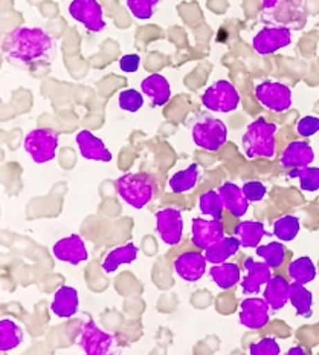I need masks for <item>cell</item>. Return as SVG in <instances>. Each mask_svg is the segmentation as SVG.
I'll return each instance as SVG.
<instances>
[{
    "label": "cell",
    "instance_id": "cell-30",
    "mask_svg": "<svg viewBox=\"0 0 319 355\" xmlns=\"http://www.w3.org/2000/svg\"><path fill=\"white\" fill-rule=\"evenodd\" d=\"M24 342V329L16 322L3 319L0 322V351L8 352L16 349Z\"/></svg>",
    "mask_w": 319,
    "mask_h": 355
},
{
    "label": "cell",
    "instance_id": "cell-35",
    "mask_svg": "<svg viewBox=\"0 0 319 355\" xmlns=\"http://www.w3.org/2000/svg\"><path fill=\"white\" fill-rule=\"evenodd\" d=\"M118 105L125 112L136 114L144 106V94L136 89H124L118 95Z\"/></svg>",
    "mask_w": 319,
    "mask_h": 355
},
{
    "label": "cell",
    "instance_id": "cell-24",
    "mask_svg": "<svg viewBox=\"0 0 319 355\" xmlns=\"http://www.w3.org/2000/svg\"><path fill=\"white\" fill-rule=\"evenodd\" d=\"M139 256V248L135 243H125V245L118 247L110 251V253L104 257L102 261V270L106 275H112L121 265L133 263Z\"/></svg>",
    "mask_w": 319,
    "mask_h": 355
},
{
    "label": "cell",
    "instance_id": "cell-18",
    "mask_svg": "<svg viewBox=\"0 0 319 355\" xmlns=\"http://www.w3.org/2000/svg\"><path fill=\"white\" fill-rule=\"evenodd\" d=\"M315 161V152L311 149V146L301 139L289 143L286 149L281 153L280 164L284 168H300L307 167Z\"/></svg>",
    "mask_w": 319,
    "mask_h": 355
},
{
    "label": "cell",
    "instance_id": "cell-22",
    "mask_svg": "<svg viewBox=\"0 0 319 355\" xmlns=\"http://www.w3.org/2000/svg\"><path fill=\"white\" fill-rule=\"evenodd\" d=\"M289 294H291V284L283 276H272L264 288V299L269 303L273 311L283 309L289 302Z\"/></svg>",
    "mask_w": 319,
    "mask_h": 355
},
{
    "label": "cell",
    "instance_id": "cell-40",
    "mask_svg": "<svg viewBox=\"0 0 319 355\" xmlns=\"http://www.w3.org/2000/svg\"><path fill=\"white\" fill-rule=\"evenodd\" d=\"M118 63H120V69L124 73H135L140 68V57L138 54H125Z\"/></svg>",
    "mask_w": 319,
    "mask_h": 355
},
{
    "label": "cell",
    "instance_id": "cell-36",
    "mask_svg": "<svg viewBox=\"0 0 319 355\" xmlns=\"http://www.w3.org/2000/svg\"><path fill=\"white\" fill-rule=\"evenodd\" d=\"M130 12L139 20H148L153 17L159 0H125Z\"/></svg>",
    "mask_w": 319,
    "mask_h": 355
},
{
    "label": "cell",
    "instance_id": "cell-4",
    "mask_svg": "<svg viewBox=\"0 0 319 355\" xmlns=\"http://www.w3.org/2000/svg\"><path fill=\"white\" fill-rule=\"evenodd\" d=\"M24 149L35 164H46L57 157L58 133L49 128L34 129L26 135Z\"/></svg>",
    "mask_w": 319,
    "mask_h": 355
},
{
    "label": "cell",
    "instance_id": "cell-12",
    "mask_svg": "<svg viewBox=\"0 0 319 355\" xmlns=\"http://www.w3.org/2000/svg\"><path fill=\"white\" fill-rule=\"evenodd\" d=\"M115 337L109 332L102 331L93 319H89L81 328L80 346L86 354L104 355L110 351Z\"/></svg>",
    "mask_w": 319,
    "mask_h": 355
},
{
    "label": "cell",
    "instance_id": "cell-38",
    "mask_svg": "<svg viewBox=\"0 0 319 355\" xmlns=\"http://www.w3.org/2000/svg\"><path fill=\"white\" fill-rule=\"evenodd\" d=\"M243 193L248 198L249 202H259L263 201L266 193H268V189L263 182L259 181H248L243 184Z\"/></svg>",
    "mask_w": 319,
    "mask_h": 355
},
{
    "label": "cell",
    "instance_id": "cell-9",
    "mask_svg": "<svg viewBox=\"0 0 319 355\" xmlns=\"http://www.w3.org/2000/svg\"><path fill=\"white\" fill-rule=\"evenodd\" d=\"M292 43V33L286 26H264L252 40L255 53L269 55Z\"/></svg>",
    "mask_w": 319,
    "mask_h": 355
},
{
    "label": "cell",
    "instance_id": "cell-13",
    "mask_svg": "<svg viewBox=\"0 0 319 355\" xmlns=\"http://www.w3.org/2000/svg\"><path fill=\"white\" fill-rule=\"evenodd\" d=\"M269 303L266 299L248 297L240 303V323L249 329H263L269 323Z\"/></svg>",
    "mask_w": 319,
    "mask_h": 355
},
{
    "label": "cell",
    "instance_id": "cell-17",
    "mask_svg": "<svg viewBox=\"0 0 319 355\" xmlns=\"http://www.w3.org/2000/svg\"><path fill=\"white\" fill-rule=\"evenodd\" d=\"M244 270H246V276L241 280L244 294H258L262 286L268 284L272 277L271 266L264 261L255 262L252 257L244 261Z\"/></svg>",
    "mask_w": 319,
    "mask_h": 355
},
{
    "label": "cell",
    "instance_id": "cell-5",
    "mask_svg": "<svg viewBox=\"0 0 319 355\" xmlns=\"http://www.w3.org/2000/svg\"><path fill=\"white\" fill-rule=\"evenodd\" d=\"M202 105L211 112H234L240 105V94L231 81L217 80L203 92Z\"/></svg>",
    "mask_w": 319,
    "mask_h": 355
},
{
    "label": "cell",
    "instance_id": "cell-19",
    "mask_svg": "<svg viewBox=\"0 0 319 355\" xmlns=\"http://www.w3.org/2000/svg\"><path fill=\"white\" fill-rule=\"evenodd\" d=\"M140 92L150 98L153 107L165 106L172 98L170 81L162 73H152L140 81Z\"/></svg>",
    "mask_w": 319,
    "mask_h": 355
},
{
    "label": "cell",
    "instance_id": "cell-15",
    "mask_svg": "<svg viewBox=\"0 0 319 355\" xmlns=\"http://www.w3.org/2000/svg\"><path fill=\"white\" fill-rule=\"evenodd\" d=\"M52 253H54L58 261L71 265H80L89 259L86 243L78 234H71L68 238L57 241L55 245L52 247Z\"/></svg>",
    "mask_w": 319,
    "mask_h": 355
},
{
    "label": "cell",
    "instance_id": "cell-7",
    "mask_svg": "<svg viewBox=\"0 0 319 355\" xmlns=\"http://www.w3.org/2000/svg\"><path fill=\"white\" fill-rule=\"evenodd\" d=\"M255 98L272 112H286L292 106V89L280 81L266 80L255 86Z\"/></svg>",
    "mask_w": 319,
    "mask_h": 355
},
{
    "label": "cell",
    "instance_id": "cell-10",
    "mask_svg": "<svg viewBox=\"0 0 319 355\" xmlns=\"http://www.w3.org/2000/svg\"><path fill=\"white\" fill-rule=\"evenodd\" d=\"M156 230L167 245H179L183 236L182 211L177 209H162L156 213Z\"/></svg>",
    "mask_w": 319,
    "mask_h": 355
},
{
    "label": "cell",
    "instance_id": "cell-14",
    "mask_svg": "<svg viewBox=\"0 0 319 355\" xmlns=\"http://www.w3.org/2000/svg\"><path fill=\"white\" fill-rule=\"evenodd\" d=\"M206 257L199 251H185L174 259L176 275L185 282H197L206 271Z\"/></svg>",
    "mask_w": 319,
    "mask_h": 355
},
{
    "label": "cell",
    "instance_id": "cell-26",
    "mask_svg": "<svg viewBox=\"0 0 319 355\" xmlns=\"http://www.w3.org/2000/svg\"><path fill=\"white\" fill-rule=\"evenodd\" d=\"M210 276L212 282L221 288V290H229V288H233L240 282L241 270L234 262H224L214 265L210 270Z\"/></svg>",
    "mask_w": 319,
    "mask_h": 355
},
{
    "label": "cell",
    "instance_id": "cell-33",
    "mask_svg": "<svg viewBox=\"0 0 319 355\" xmlns=\"http://www.w3.org/2000/svg\"><path fill=\"white\" fill-rule=\"evenodd\" d=\"M255 251H257L258 257H262L272 270L280 268L286 259V247L283 245V242L281 241L271 242V243H268V245H258L255 248Z\"/></svg>",
    "mask_w": 319,
    "mask_h": 355
},
{
    "label": "cell",
    "instance_id": "cell-31",
    "mask_svg": "<svg viewBox=\"0 0 319 355\" xmlns=\"http://www.w3.org/2000/svg\"><path fill=\"white\" fill-rule=\"evenodd\" d=\"M199 209H200V213L205 214V216L221 219L224 218L225 205H224V201H221V196L219 191L208 190L205 193L200 195Z\"/></svg>",
    "mask_w": 319,
    "mask_h": 355
},
{
    "label": "cell",
    "instance_id": "cell-27",
    "mask_svg": "<svg viewBox=\"0 0 319 355\" xmlns=\"http://www.w3.org/2000/svg\"><path fill=\"white\" fill-rule=\"evenodd\" d=\"M199 175H200V167L199 164H196V162H192V164H190L187 168L179 170V172H176L172 178H170L168 181L170 190L176 195L187 193V191L196 187Z\"/></svg>",
    "mask_w": 319,
    "mask_h": 355
},
{
    "label": "cell",
    "instance_id": "cell-42",
    "mask_svg": "<svg viewBox=\"0 0 319 355\" xmlns=\"http://www.w3.org/2000/svg\"><path fill=\"white\" fill-rule=\"evenodd\" d=\"M287 354L289 355H306L307 351L304 349V347H301V346H295V347H292V349H289Z\"/></svg>",
    "mask_w": 319,
    "mask_h": 355
},
{
    "label": "cell",
    "instance_id": "cell-2",
    "mask_svg": "<svg viewBox=\"0 0 319 355\" xmlns=\"http://www.w3.org/2000/svg\"><path fill=\"white\" fill-rule=\"evenodd\" d=\"M278 125L269 123L266 118L259 116L252 121L241 138L243 152L249 159L266 158L272 159L277 152V133Z\"/></svg>",
    "mask_w": 319,
    "mask_h": 355
},
{
    "label": "cell",
    "instance_id": "cell-39",
    "mask_svg": "<svg viewBox=\"0 0 319 355\" xmlns=\"http://www.w3.org/2000/svg\"><path fill=\"white\" fill-rule=\"evenodd\" d=\"M296 132H298V135H301L302 138L313 137L315 133L319 132V118L311 115L302 116L298 124H296Z\"/></svg>",
    "mask_w": 319,
    "mask_h": 355
},
{
    "label": "cell",
    "instance_id": "cell-41",
    "mask_svg": "<svg viewBox=\"0 0 319 355\" xmlns=\"http://www.w3.org/2000/svg\"><path fill=\"white\" fill-rule=\"evenodd\" d=\"M283 0H263V10H273Z\"/></svg>",
    "mask_w": 319,
    "mask_h": 355
},
{
    "label": "cell",
    "instance_id": "cell-8",
    "mask_svg": "<svg viewBox=\"0 0 319 355\" xmlns=\"http://www.w3.org/2000/svg\"><path fill=\"white\" fill-rule=\"evenodd\" d=\"M69 14L91 33H101L106 28L104 11L98 0H72Z\"/></svg>",
    "mask_w": 319,
    "mask_h": 355
},
{
    "label": "cell",
    "instance_id": "cell-37",
    "mask_svg": "<svg viewBox=\"0 0 319 355\" xmlns=\"http://www.w3.org/2000/svg\"><path fill=\"white\" fill-rule=\"evenodd\" d=\"M281 352L280 345L273 337H264L257 343L249 346L250 355H278Z\"/></svg>",
    "mask_w": 319,
    "mask_h": 355
},
{
    "label": "cell",
    "instance_id": "cell-1",
    "mask_svg": "<svg viewBox=\"0 0 319 355\" xmlns=\"http://www.w3.org/2000/svg\"><path fill=\"white\" fill-rule=\"evenodd\" d=\"M2 49L12 64L29 68L42 63L49 64L54 58L55 43L43 28L19 26L6 34Z\"/></svg>",
    "mask_w": 319,
    "mask_h": 355
},
{
    "label": "cell",
    "instance_id": "cell-25",
    "mask_svg": "<svg viewBox=\"0 0 319 355\" xmlns=\"http://www.w3.org/2000/svg\"><path fill=\"white\" fill-rule=\"evenodd\" d=\"M240 247L241 243L237 236H225V238H221L220 241L214 243V245L205 250V257L206 261L212 265L224 263L229 257H233L239 253Z\"/></svg>",
    "mask_w": 319,
    "mask_h": 355
},
{
    "label": "cell",
    "instance_id": "cell-32",
    "mask_svg": "<svg viewBox=\"0 0 319 355\" xmlns=\"http://www.w3.org/2000/svg\"><path fill=\"white\" fill-rule=\"evenodd\" d=\"M300 219L292 214H286V216L278 218L273 222V234L277 236L281 242H291L293 241L300 233Z\"/></svg>",
    "mask_w": 319,
    "mask_h": 355
},
{
    "label": "cell",
    "instance_id": "cell-11",
    "mask_svg": "<svg viewBox=\"0 0 319 355\" xmlns=\"http://www.w3.org/2000/svg\"><path fill=\"white\" fill-rule=\"evenodd\" d=\"M225 238V227L221 219L194 218L191 224V242L199 250H208L217 241Z\"/></svg>",
    "mask_w": 319,
    "mask_h": 355
},
{
    "label": "cell",
    "instance_id": "cell-6",
    "mask_svg": "<svg viewBox=\"0 0 319 355\" xmlns=\"http://www.w3.org/2000/svg\"><path fill=\"white\" fill-rule=\"evenodd\" d=\"M192 141L206 152H219L226 144L228 128L219 118H206L192 125Z\"/></svg>",
    "mask_w": 319,
    "mask_h": 355
},
{
    "label": "cell",
    "instance_id": "cell-16",
    "mask_svg": "<svg viewBox=\"0 0 319 355\" xmlns=\"http://www.w3.org/2000/svg\"><path fill=\"white\" fill-rule=\"evenodd\" d=\"M77 144L81 157L91 161H100V162H110L113 159V155L107 149L101 138H98L91 130H80L77 135Z\"/></svg>",
    "mask_w": 319,
    "mask_h": 355
},
{
    "label": "cell",
    "instance_id": "cell-20",
    "mask_svg": "<svg viewBox=\"0 0 319 355\" xmlns=\"http://www.w3.org/2000/svg\"><path fill=\"white\" fill-rule=\"evenodd\" d=\"M80 297L78 291L72 286H60L54 294V300L51 303V311L60 319H69L78 313Z\"/></svg>",
    "mask_w": 319,
    "mask_h": 355
},
{
    "label": "cell",
    "instance_id": "cell-3",
    "mask_svg": "<svg viewBox=\"0 0 319 355\" xmlns=\"http://www.w3.org/2000/svg\"><path fill=\"white\" fill-rule=\"evenodd\" d=\"M116 190L125 204L140 210L153 199L156 182L148 173H125L116 180Z\"/></svg>",
    "mask_w": 319,
    "mask_h": 355
},
{
    "label": "cell",
    "instance_id": "cell-21",
    "mask_svg": "<svg viewBox=\"0 0 319 355\" xmlns=\"http://www.w3.org/2000/svg\"><path fill=\"white\" fill-rule=\"evenodd\" d=\"M219 193L224 201L225 210L233 214L234 218H243L249 210V201L244 196L243 189L237 186L234 182H225L221 184L219 189Z\"/></svg>",
    "mask_w": 319,
    "mask_h": 355
},
{
    "label": "cell",
    "instance_id": "cell-23",
    "mask_svg": "<svg viewBox=\"0 0 319 355\" xmlns=\"http://www.w3.org/2000/svg\"><path fill=\"white\" fill-rule=\"evenodd\" d=\"M266 234L264 224L258 220H241L234 227V236L239 238L243 248H257Z\"/></svg>",
    "mask_w": 319,
    "mask_h": 355
},
{
    "label": "cell",
    "instance_id": "cell-28",
    "mask_svg": "<svg viewBox=\"0 0 319 355\" xmlns=\"http://www.w3.org/2000/svg\"><path fill=\"white\" fill-rule=\"evenodd\" d=\"M289 302L292 303V306L295 308L296 314L300 317H304V319H309L313 314V294H311L306 285L293 282L291 284V294H289Z\"/></svg>",
    "mask_w": 319,
    "mask_h": 355
},
{
    "label": "cell",
    "instance_id": "cell-34",
    "mask_svg": "<svg viewBox=\"0 0 319 355\" xmlns=\"http://www.w3.org/2000/svg\"><path fill=\"white\" fill-rule=\"evenodd\" d=\"M289 178L300 180V187L304 191H318L319 190V167H300L291 168L287 173Z\"/></svg>",
    "mask_w": 319,
    "mask_h": 355
},
{
    "label": "cell",
    "instance_id": "cell-29",
    "mask_svg": "<svg viewBox=\"0 0 319 355\" xmlns=\"http://www.w3.org/2000/svg\"><path fill=\"white\" fill-rule=\"evenodd\" d=\"M287 275L293 282L307 285L310 282H313L316 277V266L309 256H302L289 263Z\"/></svg>",
    "mask_w": 319,
    "mask_h": 355
}]
</instances>
